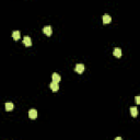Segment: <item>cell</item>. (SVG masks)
I'll return each mask as SVG.
<instances>
[{
    "instance_id": "cell-10",
    "label": "cell",
    "mask_w": 140,
    "mask_h": 140,
    "mask_svg": "<svg viewBox=\"0 0 140 140\" xmlns=\"http://www.w3.org/2000/svg\"><path fill=\"white\" fill-rule=\"evenodd\" d=\"M12 37H13L14 40H18L20 38V32L19 31H13V33H12Z\"/></svg>"
},
{
    "instance_id": "cell-1",
    "label": "cell",
    "mask_w": 140,
    "mask_h": 140,
    "mask_svg": "<svg viewBox=\"0 0 140 140\" xmlns=\"http://www.w3.org/2000/svg\"><path fill=\"white\" fill-rule=\"evenodd\" d=\"M49 88L52 89V91H54V92H57V91L59 90V86H58V82L52 81V83L49 84Z\"/></svg>"
},
{
    "instance_id": "cell-12",
    "label": "cell",
    "mask_w": 140,
    "mask_h": 140,
    "mask_svg": "<svg viewBox=\"0 0 140 140\" xmlns=\"http://www.w3.org/2000/svg\"><path fill=\"white\" fill-rule=\"evenodd\" d=\"M135 101L137 104H140V95H137V96L135 97Z\"/></svg>"
},
{
    "instance_id": "cell-4",
    "label": "cell",
    "mask_w": 140,
    "mask_h": 140,
    "mask_svg": "<svg viewBox=\"0 0 140 140\" xmlns=\"http://www.w3.org/2000/svg\"><path fill=\"white\" fill-rule=\"evenodd\" d=\"M23 44L26 46V47H30V46L32 45V40H31V37H29V36H25V37L23 38Z\"/></svg>"
},
{
    "instance_id": "cell-9",
    "label": "cell",
    "mask_w": 140,
    "mask_h": 140,
    "mask_svg": "<svg viewBox=\"0 0 140 140\" xmlns=\"http://www.w3.org/2000/svg\"><path fill=\"white\" fill-rule=\"evenodd\" d=\"M130 114H131V116H133V117H137V115H138V109H137V107H136V106L130 107Z\"/></svg>"
},
{
    "instance_id": "cell-3",
    "label": "cell",
    "mask_w": 140,
    "mask_h": 140,
    "mask_svg": "<svg viewBox=\"0 0 140 140\" xmlns=\"http://www.w3.org/2000/svg\"><path fill=\"white\" fill-rule=\"evenodd\" d=\"M76 72H78V73H82L83 71H84V65L83 64H78L76 66Z\"/></svg>"
},
{
    "instance_id": "cell-11",
    "label": "cell",
    "mask_w": 140,
    "mask_h": 140,
    "mask_svg": "<svg viewBox=\"0 0 140 140\" xmlns=\"http://www.w3.org/2000/svg\"><path fill=\"white\" fill-rule=\"evenodd\" d=\"M13 109V104H12L11 102H8V103H6V111H12Z\"/></svg>"
},
{
    "instance_id": "cell-6",
    "label": "cell",
    "mask_w": 140,
    "mask_h": 140,
    "mask_svg": "<svg viewBox=\"0 0 140 140\" xmlns=\"http://www.w3.org/2000/svg\"><path fill=\"white\" fill-rule=\"evenodd\" d=\"M113 54H114L115 57L120 58L121 57V49H120V48H118V47L114 48V50H113Z\"/></svg>"
},
{
    "instance_id": "cell-8",
    "label": "cell",
    "mask_w": 140,
    "mask_h": 140,
    "mask_svg": "<svg viewBox=\"0 0 140 140\" xmlns=\"http://www.w3.org/2000/svg\"><path fill=\"white\" fill-rule=\"evenodd\" d=\"M52 79H53V81H55V82H59L60 80H61V78H60V76L58 73H53L52 74Z\"/></svg>"
},
{
    "instance_id": "cell-2",
    "label": "cell",
    "mask_w": 140,
    "mask_h": 140,
    "mask_svg": "<svg viewBox=\"0 0 140 140\" xmlns=\"http://www.w3.org/2000/svg\"><path fill=\"white\" fill-rule=\"evenodd\" d=\"M52 32H53V30H52V26H45V27H44L43 29V33L45 34L46 36H50L52 35Z\"/></svg>"
},
{
    "instance_id": "cell-5",
    "label": "cell",
    "mask_w": 140,
    "mask_h": 140,
    "mask_svg": "<svg viewBox=\"0 0 140 140\" xmlns=\"http://www.w3.org/2000/svg\"><path fill=\"white\" fill-rule=\"evenodd\" d=\"M29 117L31 119H35L37 117V111L36 109H30L29 112Z\"/></svg>"
},
{
    "instance_id": "cell-7",
    "label": "cell",
    "mask_w": 140,
    "mask_h": 140,
    "mask_svg": "<svg viewBox=\"0 0 140 140\" xmlns=\"http://www.w3.org/2000/svg\"><path fill=\"white\" fill-rule=\"evenodd\" d=\"M111 21H112V18L109 17L108 14H104V15H103V23H104V24L111 23Z\"/></svg>"
}]
</instances>
